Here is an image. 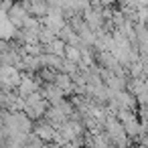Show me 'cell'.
<instances>
[{"label":"cell","mask_w":148,"mask_h":148,"mask_svg":"<svg viewBox=\"0 0 148 148\" xmlns=\"http://www.w3.org/2000/svg\"><path fill=\"white\" fill-rule=\"evenodd\" d=\"M65 51H67V57H69L71 61H77V59H79V51H77L73 45H71V47H67Z\"/></svg>","instance_id":"1"}]
</instances>
